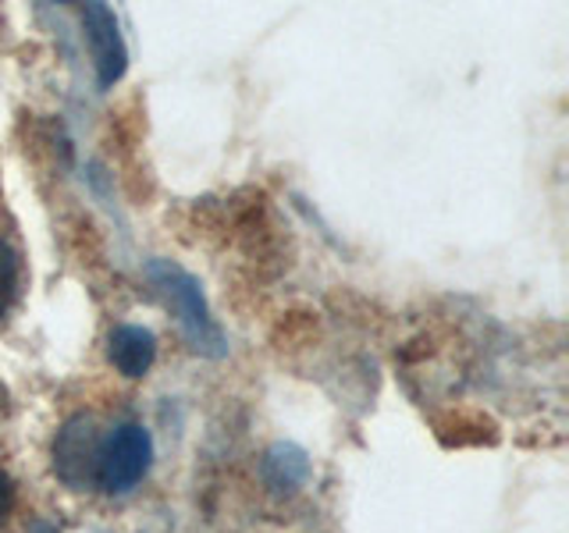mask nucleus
<instances>
[{
  "label": "nucleus",
  "mask_w": 569,
  "mask_h": 533,
  "mask_svg": "<svg viewBox=\"0 0 569 533\" xmlns=\"http://www.w3.org/2000/svg\"><path fill=\"white\" fill-rule=\"evenodd\" d=\"M310 480V459L296 444H274L263 455V484L274 494H296Z\"/></svg>",
  "instance_id": "6"
},
{
  "label": "nucleus",
  "mask_w": 569,
  "mask_h": 533,
  "mask_svg": "<svg viewBox=\"0 0 569 533\" xmlns=\"http://www.w3.org/2000/svg\"><path fill=\"white\" fill-rule=\"evenodd\" d=\"M14 295H18V257H14V249L0 239V316L11 310Z\"/></svg>",
  "instance_id": "7"
},
{
  "label": "nucleus",
  "mask_w": 569,
  "mask_h": 533,
  "mask_svg": "<svg viewBox=\"0 0 569 533\" xmlns=\"http://www.w3.org/2000/svg\"><path fill=\"white\" fill-rule=\"evenodd\" d=\"M107 355H111V363L124 373V378H132V381L147 378L157 360V338H153V331L139 328V324H121L111 331Z\"/></svg>",
  "instance_id": "5"
},
{
  "label": "nucleus",
  "mask_w": 569,
  "mask_h": 533,
  "mask_svg": "<svg viewBox=\"0 0 569 533\" xmlns=\"http://www.w3.org/2000/svg\"><path fill=\"white\" fill-rule=\"evenodd\" d=\"M14 480L8 476V470H0V523L8 520L11 509H14Z\"/></svg>",
  "instance_id": "8"
},
{
  "label": "nucleus",
  "mask_w": 569,
  "mask_h": 533,
  "mask_svg": "<svg viewBox=\"0 0 569 533\" xmlns=\"http://www.w3.org/2000/svg\"><path fill=\"white\" fill-rule=\"evenodd\" d=\"M82 26H86L89 50H93L97 82H100V89H111L124 76V68H129V50H124L118 18L107 4H86Z\"/></svg>",
  "instance_id": "4"
},
{
  "label": "nucleus",
  "mask_w": 569,
  "mask_h": 533,
  "mask_svg": "<svg viewBox=\"0 0 569 533\" xmlns=\"http://www.w3.org/2000/svg\"><path fill=\"white\" fill-rule=\"evenodd\" d=\"M97 452H100V438L93 431V420L71 416L58 431V438H53V473H58L68 487L82 491L86 484H93Z\"/></svg>",
  "instance_id": "3"
},
{
  "label": "nucleus",
  "mask_w": 569,
  "mask_h": 533,
  "mask_svg": "<svg viewBox=\"0 0 569 533\" xmlns=\"http://www.w3.org/2000/svg\"><path fill=\"white\" fill-rule=\"evenodd\" d=\"M147 281H150V289L174 310L178 328H182V338L189 342L192 352L213 355V360L228 352L221 328L213 324L210 313H207L200 281H196L189 271H182V266L171 263V260H150L147 263Z\"/></svg>",
  "instance_id": "1"
},
{
  "label": "nucleus",
  "mask_w": 569,
  "mask_h": 533,
  "mask_svg": "<svg viewBox=\"0 0 569 533\" xmlns=\"http://www.w3.org/2000/svg\"><path fill=\"white\" fill-rule=\"evenodd\" d=\"M153 441L142 423H118L111 434L100 441L93 484L103 494H129L142 476L150 473Z\"/></svg>",
  "instance_id": "2"
}]
</instances>
